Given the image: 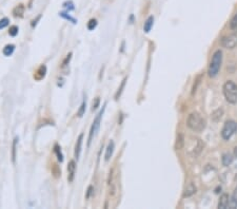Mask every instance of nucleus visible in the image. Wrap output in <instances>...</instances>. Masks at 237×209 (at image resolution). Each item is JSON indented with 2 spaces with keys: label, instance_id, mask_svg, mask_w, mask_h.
Returning a JSON list of instances; mask_svg holds the SVG:
<instances>
[{
  "label": "nucleus",
  "instance_id": "1",
  "mask_svg": "<svg viewBox=\"0 0 237 209\" xmlns=\"http://www.w3.org/2000/svg\"><path fill=\"white\" fill-rule=\"evenodd\" d=\"M188 127L195 132H201L206 128V122L201 117V115L197 112L191 113L188 117V122H186Z\"/></svg>",
  "mask_w": 237,
  "mask_h": 209
},
{
  "label": "nucleus",
  "instance_id": "2",
  "mask_svg": "<svg viewBox=\"0 0 237 209\" xmlns=\"http://www.w3.org/2000/svg\"><path fill=\"white\" fill-rule=\"evenodd\" d=\"M224 95L226 97L227 102L230 104H236L237 102V85L232 80H228L224 85Z\"/></svg>",
  "mask_w": 237,
  "mask_h": 209
},
{
  "label": "nucleus",
  "instance_id": "3",
  "mask_svg": "<svg viewBox=\"0 0 237 209\" xmlns=\"http://www.w3.org/2000/svg\"><path fill=\"white\" fill-rule=\"evenodd\" d=\"M221 63H223V52L220 50H217L214 55H213L212 61L209 67V75L210 77H215L218 74L219 70H220Z\"/></svg>",
  "mask_w": 237,
  "mask_h": 209
},
{
  "label": "nucleus",
  "instance_id": "4",
  "mask_svg": "<svg viewBox=\"0 0 237 209\" xmlns=\"http://www.w3.org/2000/svg\"><path fill=\"white\" fill-rule=\"evenodd\" d=\"M237 131V123L234 120H227L221 130V136L224 140H230L232 135Z\"/></svg>",
  "mask_w": 237,
  "mask_h": 209
},
{
  "label": "nucleus",
  "instance_id": "5",
  "mask_svg": "<svg viewBox=\"0 0 237 209\" xmlns=\"http://www.w3.org/2000/svg\"><path fill=\"white\" fill-rule=\"evenodd\" d=\"M221 46L226 49H234L237 47V30L224 36L221 39Z\"/></svg>",
  "mask_w": 237,
  "mask_h": 209
},
{
  "label": "nucleus",
  "instance_id": "6",
  "mask_svg": "<svg viewBox=\"0 0 237 209\" xmlns=\"http://www.w3.org/2000/svg\"><path fill=\"white\" fill-rule=\"evenodd\" d=\"M105 105L102 107V110L98 113V115H97V117H96V118H95V120H94L93 125H92L91 131H90V135H89V140H88V146H90L92 138H93L94 135L96 134V132L98 131L99 126H100V122H101V117H102V115H103V112H105Z\"/></svg>",
  "mask_w": 237,
  "mask_h": 209
},
{
  "label": "nucleus",
  "instance_id": "7",
  "mask_svg": "<svg viewBox=\"0 0 237 209\" xmlns=\"http://www.w3.org/2000/svg\"><path fill=\"white\" fill-rule=\"evenodd\" d=\"M75 172H76V163L75 161H71L69 165H67V173H69L67 179H69V182H73L74 176H75Z\"/></svg>",
  "mask_w": 237,
  "mask_h": 209
},
{
  "label": "nucleus",
  "instance_id": "8",
  "mask_svg": "<svg viewBox=\"0 0 237 209\" xmlns=\"http://www.w3.org/2000/svg\"><path fill=\"white\" fill-rule=\"evenodd\" d=\"M82 140H83V134H80L76 142V146H75V157L79 158L81 153V146H82Z\"/></svg>",
  "mask_w": 237,
  "mask_h": 209
},
{
  "label": "nucleus",
  "instance_id": "9",
  "mask_svg": "<svg viewBox=\"0 0 237 209\" xmlns=\"http://www.w3.org/2000/svg\"><path fill=\"white\" fill-rule=\"evenodd\" d=\"M228 206H229V195H228L227 193H224L223 195L220 196V200H219L218 208L226 209Z\"/></svg>",
  "mask_w": 237,
  "mask_h": 209
},
{
  "label": "nucleus",
  "instance_id": "10",
  "mask_svg": "<svg viewBox=\"0 0 237 209\" xmlns=\"http://www.w3.org/2000/svg\"><path fill=\"white\" fill-rule=\"evenodd\" d=\"M113 151H114V142L113 140H111V142L109 143L108 147H106V151H105V161H109L110 158H111L112 154H113Z\"/></svg>",
  "mask_w": 237,
  "mask_h": 209
},
{
  "label": "nucleus",
  "instance_id": "11",
  "mask_svg": "<svg viewBox=\"0 0 237 209\" xmlns=\"http://www.w3.org/2000/svg\"><path fill=\"white\" fill-rule=\"evenodd\" d=\"M195 192H196V187H195L192 183H190L189 186L185 189L183 196H185V198H186V196H191V195H193Z\"/></svg>",
  "mask_w": 237,
  "mask_h": 209
},
{
  "label": "nucleus",
  "instance_id": "12",
  "mask_svg": "<svg viewBox=\"0 0 237 209\" xmlns=\"http://www.w3.org/2000/svg\"><path fill=\"white\" fill-rule=\"evenodd\" d=\"M229 207L231 209L237 208V187L234 189V192L232 194V198H231V201L229 203Z\"/></svg>",
  "mask_w": 237,
  "mask_h": 209
},
{
  "label": "nucleus",
  "instance_id": "13",
  "mask_svg": "<svg viewBox=\"0 0 237 209\" xmlns=\"http://www.w3.org/2000/svg\"><path fill=\"white\" fill-rule=\"evenodd\" d=\"M233 158L234 157H232V154H230V153H224L223 155V165L224 166H230L233 162Z\"/></svg>",
  "mask_w": 237,
  "mask_h": 209
},
{
  "label": "nucleus",
  "instance_id": "14",
  "mask_svg": "<svg viewBox=\"0 0 237 209\" xmlns=\"http://www.w3.org/2000/svg\"><path fill=\"white\" fill-rule=\"evenodd\" d=\"M153 22H154L153 16H150L149 18L146 20V22H144V26H143L144 32H146V33H149V32L151 31V29H152V26H153Z\"/></svg>",
  "mask_w": 237,
  "mask_h": 209
},
{
  "label": "nucleus",
  "instance_id": "15",
  "mask_svg": "<svg viewBox=\"0 0 237 209\" xmlns=\"http://www.w3.org/2000/svg\"><path fill=\"white\" fill-rule=\"evenodd\" d=\"M223 113H224L223 109H217V110L214 111V112L212 113V115H211L212 120H214V122H218V120L221 118V116H223Z\"/></svg>",
  "mask_w": 237,
  "mask_h": 209
},
{
  "label": "nucleus",
  "instance_id": "16",
  "mask_svg": "<svg viewBox=\"0 0 237 209\" xmlns=\"http://www.w3.org/2000/svg\"><path fill=\"white\" fill-rule=\"evenodd\" d=\"M183 145H185V140H183L182 134H178V136H177V140H176V144H175V149L176 150L182 149Z\"/></svg>",
  "mask_w": 237,
  "mask_h": 209
},
{
  "label": "nucleus",
  "instance_id": "17",
  "mask_svg": "<svg viewBox=\"0 0 237 209\" xmlns=\"http://www.w3.org/2000/svg\"><path fill=\"white\" fill-rule=\"evenodd\" d=\"M14 50H15V46L14 45H8L3 49V54L7 55V56H10V55H12V53L14 52Z\"/></svg>",
  "mask_w": 237,
  "mask_h": 209
},
{
  "label": "nucleus",
  "instance_id": "18",
  "mask_svg": "<svg viewBox=\"0 0 237 209\" xmlns=\"http://www.w3.org/2000/svg\"><path fill=\"white\" fill-rule=\"evenodd\" d=\"M96 25H97V21H96V19H91L90 21L88 22V29L90 31H92V30H94L95 28H96Z\"/></svg>",
  "mask_w": 237,
  "mask_h": 209
},
{
  "label": "nucleus",
  "instance_id": "19",
  "mask_svg": "<svg viewBox=\"0 0 237 209\" xmlns=\"http://www.w3.org/2000/svg\"><path fill=\"white\" fill-rule=\"evenodd\" d=\"M85 113V102H83L80 106V109H79V111L77 112V115H78L79 117L83 116V114Z\"/></svg>",
  "mask_w": 237,
  "mask_h": 209
},
{
  "label": "nucleus",
  "instance_id": "20",
  "mask_svg": "<svg viewBox=\"0 0 237 209\" xmlns=\"http://www.w3.org/2000/svg\"><path fill=\"white\" fill-rule=\"evenodd\" d=\"M231 29L237 30V14L233 17V19L231 20Z\"/></svg>",
  "mask_w": 237,
  "mask_h": 209
},
{
  "label": "nucleus",
  "instance_id": "21",
  "mask_svg": "<svg viewBox=\"0 0 237 209\" xmlns=\"http://www.w3.org/2000/svg\"><path fill=\"white\" fill-rule=\"evenodd\" d=\"M8 33H10L11 36H16L17 33H18V28L17 26H11L10 28V31H8Z\"/></svg>",
  "mask_w": 237,
  "mask_h": 209
},
{
  "label": "nucleus",
  "instance_id": "22",
  "mask_svg": "<svg viewBox=\"0 0 237 209\" xmlns=\"http://www.w3.org/2000/svg\"><path fill=\"white\" fill-rule=\"evenodd\" d=\"M55 152H56V154H57L59 162H62V161H63V157H62V154H61L60 149H59V146H58V145L55 146Z\"/></svg>",
  "mask_w": 237,
  "mask_h": 209
},
{
  "label": "nucleus",
  "instance_id": "23",
  "mask_svg": "<svg viewBox=\"0 0 237 209\" xmlns=\"http://www.w3.org/2000/svg\"><path fill=\"white\" fill-rule=\"evenodd\" d=\"M8 25V18H3V19L0 20V29L5 28Z\"/></svg>",
  "mask_w": 237,
  "mask_h": 209
},
{
  "label": "nucleus",
  "instance_id": "24",
  "mask_svg": "<svg viewBox=\"0 0 237 209\" xmlns=\"http://www.w3.org/2000/svg\"><path fill=\"white\" fill-rule=\"evenodd\" d=\"M16 140L17 138L14 140V144H13V162H15V157H16V155H15V151H16Z\"/></svg>",
  "mask_w": 237,
  "mask_h": 209
},
{
  "label": "nucleus",
  "instance_id": "25",
  "mask_svg": "<svg viewBox=\"0 0 237 209\" xmlns=\"http://www.w3.org/2000/svg\"><path fill=\"white\" fill-rule=\"evenodd\" d=\"M92 190H93V187H92V186H90V187H89V189H88L87 195H85V198H87V199H89V198H90V195H91V193H92Z\"/></svg>",
  "mask_w": 237,
  "mask_h": 209
},
{
  "label": "nucleus",
  "instance_id": "26",
  "mask_svg": "<svg viewBox=\"0 0 237 209\" xmlns=\"http://www.w3.org/2000/svg\"><path fill=\"white\" fill-rule=\"evenodd\" d=\"M98 104H99V98H96V102H95V104L93 102V110H94V109L97 108V106H98Z\"/></svg>",
  "mask_w": 237,
  "mask_h": 209
},
{
  "label": "nucleus",
  "instance_id": "27",
  "mask_svg": "<svg viewBox=\"0 0 237 209\" xmlns=\"http://www.w3.org/2000/svg\"><path fill=\"white\" fill-rule=\"evenodd\" d=\"M234 155H235V157H237V147L235 148V150H234Z\"/></svg>",
  "mask_w": 237,
  "mask_h": 209
},
{
  "label": "nucleus",
  "instance_id": "28",
  "mask_svg": "<svg viewBox=\"0 0 237 209\" xmlns=\"http://www.w3.org/2000/svg\"><path fill=\"white\" fill-rule=\"evenodd\" d=\"M236 179H237V176H236Z\"/></svg>",
  "mask_w": 237,
  "mask_h": 209
}]
</instances>
